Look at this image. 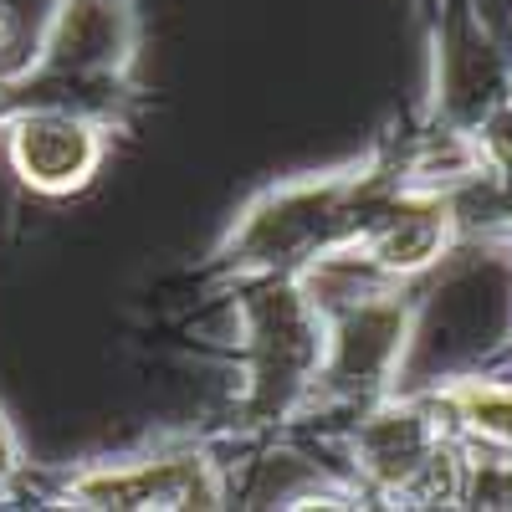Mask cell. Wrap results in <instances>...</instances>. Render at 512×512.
Here are the masks:
<instances>
[{
	"mask_svg": "<svg viewBox=\"0 0 512 512\" xmlns=\"http://www.w3.org/2000/svg\"><path fill=\"white\" fill-rule=\"evenodd\" d=\"M6 149H11V169L21 175L26 190L36 195H72L82 190L98 164L108 154V134L103 123L62 108V103H36L6 118Z\"/></svg>",
	"mask_w": 512,
	"mask_h": 512,
	"instance_id": "277c9868",
	"label": "cell"
},
{
	"mask_svg": "<svg viewBox=\"0 0 512 512\" xmlns=\"http://www.w3.org/2000/svg\"><path fill=\"white\" fill-rule=\"evenodd\" d=\"M72 507H113V512H175V507H221V472L200 451H164L123 466H93L67 482Z\"/></svg>",
	"mask_w": 512,
	"mask_h": 512,
	"instance_id": "5b68a950",
	"label": "cell"
},
{
	"mask_svg": "<svg viewBox=\"0 0 512 512\" xmlns=\"http://www.w3.org/2000/svg\"><path fill=\"white\" fill-rule=\"evenodd\" d=\"M139 52L134 0H57L41 36L31 41V62L21 82H113Z\"/></svg>",
	"mask_w": 512,
	"mask_h": 512,
	"instance_id": "3957f363",
	"label": "cell"
},
{
	"mask_svg": "<svg viewBox=\"0 0 512 512\" xmlns=\"http://www.w3.org/2000/svg\"><path fill=\"white\" fill-rule=\"evenodd\" d=\"M16 472H21V441H16V431H11L6 410H0V482L16 477Z\"/></svg>",
	"mask_w": 512,
	"mask_h": 512,
	"instance_id": "ba28073f",
	"label": "cell"
},
{
	"mask_svg": "<svg viewBox=\"0 0 512 512\" xmlns=\"http://www.w3.org/2000/svg\"><path fill=\"white\" fill-rule=\"evenodd\" d=\"M456 415L492 446H512V384H466L456 390Z\"/></svg>",
	"mask_w": 512,
	"mask_h": 512,
	"instance_id": "8992f818",
	"label": "cell"
},
{
	"mask_svg": "<svg viewBox=\"0 0 512 512\" xmlns=\"http://www.w3.org/2000/svg\"><path fill=\"white\" fill-rule=\"evenodd\" d=\"M354 210H364L359 175H318V180L282 185L241 216L226 256L251 272H287V267L318 262L349 231L359 236L364 216H354Z\"/></svg>",
	"mask_w": 512,
	"mask_h": 512,
	"instance_id": "6da1fadb",
	"label": "cell"
},
{
	"mask_svg": "<svg viewBox=\"0 0 512 512\" xmlns=\"http://www.w3.org/2000/svg\"><path fill=\"white\" fill-rule=\"evenodd\" d=\"M26 62H31V31L26 21L16 16L11 0H0V82H21L26 77Z\"/></svg>",
	"mask_w": 512,
	"mask_h": 512,
	"instance_id": "52a82bcc",
	"label": "cell"
},
{
	"mask_svg": "<svg viewBox=\"0 0 512 512\" xmlns=\"http://www.w3.org/2000/svg\"><path fill=\"white\" fill-rule=\"evenodd\" d=\"M0 118H6V82H0Z\"/></svg>",
	"mask_w": 512,
	"mask_h": 512,
	"instance_id": "9c48e42d",
	"label": "cell"
},
{
	"mask_svg": "<svg viewBox=\"0 0 512 512\" xmlns=\"http://www.w3.org/2000/svg\"><path fill=\"white\" fill-rule=\"evenodd\" d=\"M246 354H251V400L287 410L323 369V308L287 272H262L246 297Z\"/></svg>",
	"mask_w": 512,
	"mask_h": 512,
	"instance_id": "7a4b0ae2",
	"label": "cell"
}]
</instances>
